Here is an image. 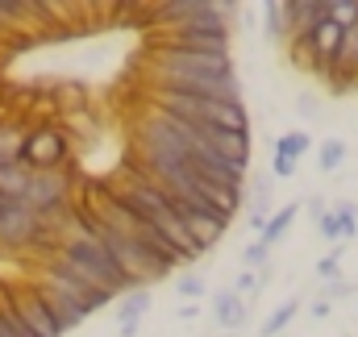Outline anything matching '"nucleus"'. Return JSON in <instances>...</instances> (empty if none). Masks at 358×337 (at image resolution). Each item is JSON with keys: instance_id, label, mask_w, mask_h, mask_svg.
Here are the masks:
<instances>
[{"instance_id": "obj_1", "label": "nucleus", "mask_w": 358, "mask_h": 337, "mask_svg": "<svg viewBox=\"0 0 358 337\" xmlns=\"http://www.w3.org/2000/svg\"><path fill=\"white\" fill-rule=\"evenodd\" d=\"M59 258L71 262V266H76L88 283H96L104 296H125V292L134 287V283L121 275V266L113 262V254L84 229V221H71V229H67L63 242H59Z\"/></svg>"}, {"instance_id": "obj_2", "label": "nucleus", "mask_w": 358, "mask_h": 337, "mask_svg": "<svg viewBox=\"0 0 358 337\" xmlns=\"http://www.w3.org/2000/svg\"><path fill=\"white\" fill-rule=\"evenodd\" d=\"M42 283H46V287H55V292H63V296H71V300H80L88 313H100V308L113 300V296H104L96 283H88L71 262H63L59 254H55V258H46V266H42Z\"/></svg>"}, {"instance_id": "obj_3", "label": "nucleus", "mask_w": 358, "mask_h": 337, "mask_svg": "<svg viewBox=\"0 0 358 337\" xmlns=\"http://www.w3.org/2000/svg\"><path fill=\"white\" fill-rule=\"evenodd\" d=\"M17 163L25 171H59L67 163V138L55 129V125H42V129H29L25 142H21V155Z\"/></svg>"}, {"instance_id": "obj_4", "label": "nucleus", "mask_w": 358, "mask_h": 337, "mask_svg": "<svg viewBox=\"0 0 358 337\" xmlns=\"http://www.w3.org/2000/svg\"><path fill=\"white\" fill-rule=\"evenodd\" d=\"M4 304L17 313V321H21L25 337H63L59 321H55L50 308L42 304L38 287H13V292H4Z\"/></svg>"}, {"instance_id": "obj_5", "label": "nucleus", "mask_w": 358, "mask_h": 337, "mask_svg": "<svg viewBox=\"0 0 358 337\" xmlns=\"http://www.w3.org/2000/svg\"><path fill=\"white\" fill-rule=\"evenodd\" d=\"M46 225L25 208V204H0V246L4 250H25L34 242H42Z\"/></svg>"}, {"instance_id": "obj_6", "label": "nucleus", "mask_w": 358, "mask_h": 337, "mask_svg": "<svg viewBox=\"0 0 358 337\" xmlns=\"http://www.w3.org/2000/svg\"><path fill=\"white\" fill-rule=\"evenodd\" d=\"M200 129V150H208L213 159L225 163H242L250 167V134H234V129H213V125H196ZM196 150V155H200Z\"/></svg>"}, {"instance_id": "obj_7", "label": "nucleus", "mask_w": 358, "mask_h": 337, "mask_svg": "<svg viewBox=\"0 0 358 337\" xmlns=\"http://www.w3.org/2000/svg\"><path fill=\"white\" fill-rule=\"evenodd\" d=\"M196 125H213V129L250 134V117H246L242 100H200V121H196Z\"/></svg>"}, {"instance_id": "obj_8", "label": "nucleus", "mask_w": 358, "mask_h": 337, "mask_svg": "<svg viewBox=\"0 0 358 337\" xmlns=\"http://www.w3.org/2000/svg\"><path fill=\"white\" fill-rule=\"evenodd\" d=\"M38 296H42V304L50 308V317L59 321L63 334H67V329H80V325L92 317L80 300H71V296H63V292H55V287H46V283H38Z\"/></svg>"}, {"instance_id": "obj_9", "label": "nucleus", "mask_w": 358, "mask_h": 337, "mask_svg": "<svg viewBox=\"0 0 358 337\" xmlns=\"http://www.w3.org/2000/svg\"><path fill=\"white\" fill-rule=\"evenodd\" d=\"M150 304H155V296H150V287H129L125 296H121V337H138L142 329V317L150 313Z\"/></svg>"}, {"instance_id": "obj_10", "label": "nucleus", "mask_w": 358, "mask_h": 337, "mask_svg": "<svg viewBox=\"0 0 358 337\" xmlns=\"http://www.w3.org/2000/svg\"><path fill=\"white\" fill-rule=\"evenodd\" d=\"M183 229H187L192 250L204 254L213 242H221V234L229 229V221H225V217H183Z\"/></svg>"}, {"instance_id": "obj_11", "label": "nucleus", "mask_w": 358, "mask_h": 337, "mask_svg": "<svg viewBox=\"0 0 358 337\" xmlns=\"http://www.w3.org/2000/svg\"><path fill=\"white\" fill-rule=\"evenodd\" d=\"M213 317H217V325H221L225 334H234V329L246 321V300H238L234 292H217V296H213Z\"/></svg>"}, {"instance_id": "obj_12", "label": "nucleus", "mask_w": 358, "mask_h": 337, "mask_svg": "<svg viewBox=\"0 0 358 337\" xmlns=\"http://www.w3.org/2000/svg\"><path fill=\"white\" fill-rule=\"evenodd\" d=\"M25 183H29V171L21 163H4L0 167V204H21Z\"/></svg>"}, {"instance_id": "obj_13", "label": "nucleus", "mask_w": 358, "mask_h": 337, "mask_svg": "<svg viewBox=\"0 0 358 337\" xmlns=\"http://www.w3.org/2000/svg\"><path fill=\"white\" fill-rule=\"evenodd\" d=\"M296 213H300V204H283L279 213H271V217H267V225H263V234H259V242H263L267 250L279 242V238H283V234H287V229H292Z\"/></svg>"}, {"instance_id": "obj_14", "label": "nucleus", "mask_w": 358, "mask_h": 337, "mask_svg": "<svg viewBox=\"0 0 358 337\" xmlns=\"http://www.w3.org/2000/svg\"><path fill=\"white\" fill-rule=\"evenodd\" d=\"M313 142H308V134H300V129H292V134H279L275 138V155L279 159H287V163H300V155L308 150Z\"/></svg>"}, {"instance_id": "obj_15", "label": "nucleus", "mask_w": 358, "mask_h": 337, "mask_svg": "<svg viewBox=\"0 0 358 337\" xmlns=\"http://www.w3.org/2000/svg\"><path fill=\"white\" fill-rule=\"evenodd\" d=\"M21 142H25V129H17L13 121H0V167L4 163H17Z\"/></svg>"}, {"instance_id": "obj_16", "label": "nucleus", "mask_w": 358, "mask_h": 337, "mask_svg": "<svg viewBox=\"0 0 358 337\" xmlns=\"http://www.w3.org/2000/svg\"><path fill=\"white\" fill-rule=\"evenodd\" d=\"M267 34L271 38H292V0L267 4Z\"/></svg>"}, {"instance_id": "obj_17", "label": "nucleus", "mask_w": 358, "mask_h": 337, "mask_svg": "<svg viewBox=\"0 0 358 337\" xmlns=\"http://www.w3.org/2000/svg\"><path fill=\"white\" fill-rule=\"evenodd\" d=\"M317 163L321 171H338L346 163V142L342 138H329V142H321V155H317Z\"/></svg>"}, {"instance_id": "obj_18", "label": "nucleus", "mask_w": 358, "mask_h": 337, "mask_svg": "<svg viewBox=\"0 0 358 337\" xmlns=\"http://www.w3.org/2000/svg\"><path fill=\"white\" fill-rule=\"evenodd\" d=\"M296 313H300V300H287V304H279V308L271 313V321H267V325H263V337H275V334H279V329H287Z\"/></svg>"}, {"instance_id": "obj_19", "label": "nucleus", "mask_w": 358, "mask_h": 337, "mask_svg": "<svg viewBox=\"0 0 358 337\" xmlns=\"http://www.w3.org/2000/svg\"><path fill=\"white\" fill-rule=\"evenodd\" d=\"M176 296H179V300H187V304H196V300L204 296V279H200V275H192V271H183V275L176 279Z\"/></svg>"}, {"instance_id": "obj_20", "label": "nucleus", "mask_w": 358, "mask_h": 337, "mask_svg": "<svg viewBox=\"0 0 358 337\" xmlns=\"http://www.w3.org/2000/svg\"><path fill=\"white\" fill-rule=\"evenodd\" d=\"M229 292H234L238 300H246V304H250V300L263 292V283H259V275H255V271H242V275H238V283H234Z\"/></svg>"}, {"instance_id": "obj_21", "label": "nucleus", "mask_w": 358, "mask_h": 337, "mask_svg": "<svg viewBox=\"0 0 358 337\" xmlns=\"http://www.w3.org/2000/svg\"><path fill=\"white\" fill-rule=\"evenodd\" d=\"M334 213H338V229H342V238L350 242V238L358 234V221H355V217H358V208L350 204V200H346V204H338Z\"/></svg>"}, {"instance_id": "obj_22", "label": "nucleus", "mask_w": 358, "mask_h": 337, "mask_svg": "<svg viewBox=\"0 0 358 337\" xmlns=\"http://www.w3.org/2000/svg\"><path fill=\"white\" fill-rule=\"evenodd\" d=\"M271 250L263 246V242H250L246 250H242V271H259V266H267Z\"/></svg>"}, {"instance_id": "obj_23", "label": "nucleus", "mask_w": 358, "mask_h": 337, "mask_svg": "<svg viewBox=\"0 0 358 337\" xmlns=\"http://www.w3.org/2000/svg\"><path fill=\"white\" fill-rule=\"evenodd\" d=\"M0 337H25L21 321H17V313H13L8 304H0Z\"/></svg>"}, {"instance_id": "obj_24", "label": "nucleus", "mask_w": 358, "mask_h": 337, "mask_svg": "<svg viewBox=\"0 0 358 337\" xmlns=\"http://www.w3.org/2000/svg\"><path fill=\"white\" fill-rule=\"evenodd\" d=\"M317 229H321V234H325L329 242H342V229H338V213H334V208L317 217Z\"/></svg>"}, {"instance_id": "obj_25", "label": "nucleus", "mask_w": 358, "mask_h": 337, "mask_svg": "<svg viewBox=\"0 0 358 337\" xmlns=\"http://www.w3.org/2000/svg\"><path fill=\"white\" fill-rule=\"evenodd\" d=\"M338 254H342V250H334L329 258H321V262H317V275H321V279H338Z\"/></svg>"}, {"instance_id": "obj_26", "label": "nucleus", "mask_w": 358, "mask_h": 337, "mask_svg": "<svg viewBox=\"0 0 358 337\" xmlns=\"http://www.w3.org/2000/svg\"><path fill=\"white\" fill-rule=\"evenodd\" d=\"M350 292H355V287H350V283H346V279H342V275H338V279H329V296H325V300H329V304H334V300H338V296H350Z\"/></svg>"}, {"instance_id": "obj_27", "label": "nucleus", "mask_w": 358, "mask_h": 337, "mask_svg": "<svg viewBox=\"0 0 358 337\" xmlns=\"http://www.w3.org/2000/svg\"><path fill=\"white\" fill-rule=\"evenodd\" d=\"M246 221H250V229H259V234H263V225H267V213H263V208H255Z\"/></svg>"}, {"instance_id": "obj_28", "label": "nucleus", "mask_w": 358, "mask_h": 337, "mask_svg": "<svg viewBox=\"0 0 358 337\" xmlns=\"http://www.w3.org/2000/svg\"><path fill=\"white\" fill-rule=\"evenodd\" d=\"M329 308H334V304H329V300H325V296H321V300H317V304H313V317H329Z\"/></svg>"}, {"instance_id": "obj_29", "label": "nucleus", "mask_w": 358, "mask_h": 337, "mask_svg": "<svg viewBox=\"0 0 358 337\" xmlns=\"http://www.w3.org/2000/svg\"><path fill=\"white\" fill-rule=\"evenodd\" d=\"M196 317H200V308H196V304H183V308H179V321H196Z\"/></svg>"}, {"instance_id": "obj_30", "label": "nucleus", "mask_w": 358, "mask_h": 337, "mask_svg": "<svg viewBox=\"0 0 358 337\" xmlns=\"http://www.w3.org/2000/svg\"><path fill=\"white\" fill-rule=\"evenodd\" d=\"M221 337H234V334H221Z\"/></svg>"}]
</instances>
